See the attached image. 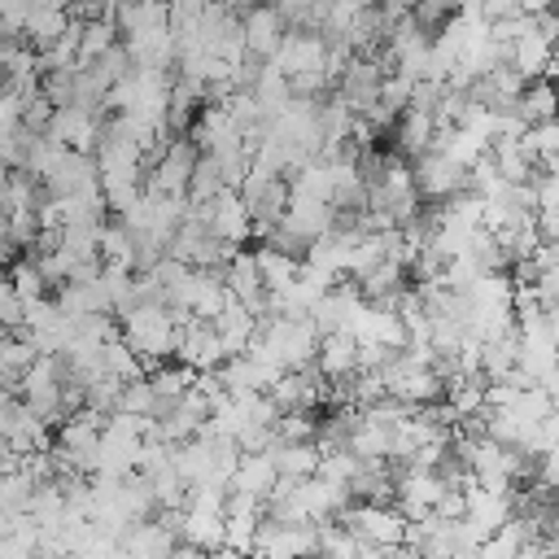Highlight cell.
I'll list each match as a JSON object with an SVG mask.
<instances>
[{"label":"cell","mask_w":559,"mask_h":559,"mask_svg":"<svg viewBox=\"0 0 559 559\" xmlns=\"http://www.w3.org/2000/svg\"><path fill=\"white\" fill-rule=\"evenodd\" d=\"M415 183L424 201H450L459 192H467V166H459L454 157H445L441 148H428L424 157H415Z\"/></svg>","instance_id":"cell-8"},{"label":"cell","mask_w":559,"mask_h":559,"mask_svg":"<svg viewBox=\"0 0 559 559\" xmlns=\"http://www.w3.org/2000/svg\"><path fill=\"white\" fill-rule=\"evenodd\" d=\"M258 266H262V280H266V293H284L297 275H301V258L297 253H284L280 245H258Z\"/></svg>","instance_id":"cell-24"},{"label":"cell","mask_w":559,"mask_h":559,"mask_svg":"<svg viewBox=\"0 0 559 559\" xmlns=\"http://www.w3.org/2000/svg\"><path fill=\"white\" fill-rule=\"evenodd\" d=\"M362 542H376V546H406V515L397 502H354L345 515H341Z\"/></svg>","instance_id":"cell-3"},{"label":"cell","mask_w":559,"mask_h":559,"mask_svg":"<svg viewBox=\"0 0 559 559\" xmlns=\"http://www.w3.org/2000/svg\"><path fill=\"white\" fill-rule=\"evenodd\" d=\"M74 70H79V66H70V70H48V74H44V96H48L52 105H74Z\"/></svg>","instance_id":"cell-36"},{"label":"cell","mask_w":559,"mask_h":559,"mask_svg":"<svg viewBox=\"0 0 559 559\" xmlns=\"http://www.w3.org/2000/svg\"><path fill=\"white\" fill-rule=\"evenodd\" d=\"M179 542H183V537H179L162 515H153V520H135V524L127 528V537H122V546H127L135 559H170Z\"/></svg>","instance_id":"cell-16"},{"label":"cell","mask_w":559,"mask_h":559,"mask_svg":"<svg viewBox=\"0 0 559 559\" xmlns=\"http://www.w3.org/2000/svg\"><path fill=\"white\" fill-rule=\"evenodd\" d=\"M105 371L118 380H140V376H148V362L127 345V336H118L105 345Z\"/></svg>","instance_id":"cell-30"},{"label":"cell","mask_w":559,"mask_h":559,"mask_svg":"<svg viewBox=\"0 0 559 559\" xmlns=\"http://www.w3.org/2000/svg\"><path fill=\"white\" fill-rule=\"evenodd\" d=\"M118 319H122L127 345L148 362V371L162 367L166 358H175L179 336H183V323H179L175 306H166V301H135V306L122 310Z\"/></svg>","instance_id":"cell-1"},{"label":"cell","mask_w":559,"mask_h":559,"mask_svg":"<svg viewBox=\"0 0 559 559\" xmlns=\"http://www.w3.org/2000/svg\"><path fill=\"white\" fill-rule=\"evenodd\" d=\"M546 314H550V332H555V345H559V306H546Z\"/></svg>","instance_id":"cell-42"},{"label":"cell","mask_w":559,"mask_h":559,"mask_svg":"<svg viewBox=\"0 0 559 559\" xmlns=\"http://www.w3.org/2000/svg\"><path fill=\"white\" fill-rule=\"evenodd\" d=\"M9 284L26 297V301H35V297H48V275L39 271V262L26 253V258H17V262H9Z\"/></svg>","instance_id":"cell-31"},{"label":"cell","mask_w":559,"mask_h":559,"mask_svg":"<svg viewBox=\"0 0 559 559\" xmlns=\"http://www.w3.org/2000/svg\"><path fill=\"white\" fill-rule=\"evenodd\" d=\"M511 515H515V493H498V489H485V485H472V489H467V520H472L485 537L498 533Z\"/></svg>","instance_id":"cell-18"},{"label":"cell","mask_w":559,"mask_h":559,"mask_svg":"<svg viewBox=\"0 0 559 559\" xmlns=\"http://www.w3.org/2000/svg\"><path fill=\"white\" fill-rule=\"evenodd\" d=\"M258 528H262V515H258V511H231V515H227V546L253 555Z\"/></svg>","instance_id":"cell-34"},{"label":"cell","mask_w":559,"mask_h":559,"mask_svg":"<svg viewBox=\"0 0 559 559\" xmlns=\"http://www.w3.org/2000/svg\"><path fill=\"white\" fill-rule=\"evenodd\" d=\"M328 52H332V44H328L323 31L288 26V35H284V44L271 61L293 79V74H306V70H328Z\"/></svg>","instance_id":"cell-9"},{"label":"cell","mask_w":559,"mask_h":559,"mask_svg":"<svg viewBox=\"0 0 559 559\" xmlns=\"http://www.w3.org/2000/svg\"><path fill=\"white\" fill-rule=\"evenodd\" d=\"M393 559H428V555H424V550H415V546H397V550H393Z\"/></svg>","instance_id":"cell-41"},{"label":"cell","mask_w":559,"mask_h":559,"mask_svg":"<svg viewBox=\"0 0 559 559\" xmlns=\"http://www.w3.org/2000/svg\"><path fill=\"white\" fill-rule=\"evenodd\" d=\"M314 559H328V555H314Z\"/></svg>","instance_id":"cell-43"},{"label":"cell","mask_w":559,"mask_h":559,"mask_svg":"<svg viewBox=\"0 0 559 559\" xmlns=\"http://www.w3.org/2000/svg\"><path fill=\"white\" fill-rule=\"evenodd\" d=\"M223 188H227V179H223L218 162H214L210 153H201V162H197V170H192V183H188V201H192V210L210 205V201H214Z\"/></svg>","instance_id":"cell-29"},{"label":"cell","mask_w":559,"mask_h":559,"mask_svg":"<svg viewBox=\"0 0 559 559\" xmlns=\"http://www.w3.org/2000/svg\"><path fill=\"white\" fill-rule=\"evenodd\" d=\"M515 114H520L528 127L555 118V114H559V87H555L550 79H528L524 92H520V100H515Z\"/></svg>","instance_id":"cell-25"},{"label":"cell","mask_w":559,"mask_h":559,"mask_svg":"<svg viewBox=\"0 0 559 559\" xmlns=\"http://www.w3.org/2000/svg\"><path fill=\"white\" fill-rule=\"evenodd\" d=\"M467 9H476L489 26H498V22L515 17V13H524V9H520V0H476V4H467Z\"/></svg>","instance_id":"cell-38"},{"label":"cell","mask_w":559,"mask_h":559,"mask_svg":"<svg viewBox=\"0 0 559 559\" xmlns=\"http://www.w3.org/2000/svg\"><path fill=\"white\" fill-rule=\"evenodd\" d=\"M437 135H441V122H437V114L432 109H406L402 118H397V127H393V140H397V153L402 157H424L428 148H437Z\"/></svg>","instance_id":"cell-15"},{"label":"cell","mask_w":559,"mask_h":559,"mask_svg":"<svg viewBox=\"0 0 559 559\" xmlns=\"http://www.w3.org/2000/svg\"><path fill=\"white\" fill-rule=\"evenodd\" d=\"M0 323H4V332L26 323V297H22V293H17L9 280L0 284Z\"/></svg>","instance_id":"cell-37"},{"label":"cell","mask_w":559,"mask_h":559,"mask_svg":"<svg viewBox=\"0 0 559 559\" xmlns=\"http://www.w3.org/2000/svg\"><path fill=\"white\" fill-rule=\"evenodd\" d=\"M358 354H362V345H358L354 332H323L314 367L328 380H349V376H358Z\"/></svg>","instance_id":"cell-17"},{"label":"cell","mask_w":559,"mask_h":559,"mask_svg":"<svg viewBox=\"0 0 559 559\" xmlns=\"http://www.w3.org/2000/svg\"><path fill=\"white\" fill-rule=\"evenodd\" d=\"M183 542L201 546V550H218L227 546V515H214V511H188L183 507Z\"/></svg>","instance_id":"cell-26"},{"label":"cell","mask_w":559,"mask_h":559,"mask_svg":"<svg viewBox=\"0 0 559 559\" xmlns=\"http://www.w3.org/2000/svg\"><path fill=\"white\" fill-rule=\"evenodd\" d=\"M197 162H201V144L192 135H170V144L148 162L144 188L148 192H162V197H188V183H192Z\"/></svg>","instance_id":"cell-2"},{"label":"cell","mask_w":559,"mask_h":559,"mask_svg":"<svg viewBox=\"0 0 559 559\" xmlns=\"http://www.w3.org/2000/svg\"><path fill=\"white\" fill-rule=\"evenodd\" d=\"M511 70H520L524 79H546L555 70V39L542 31L537 13H528L524 31L511 39Z\"/></svg>","instance_id":"cell-12"},{"label":"cell","mask_w":559,"mask_h":559,"mask_svg":"<svg viewBox=\"0 0 559 559\" xmlns=\"http://www.w3.org/2000/svg\"><path fill=\"white\" fill-rule=\"evenodd\" d=\"M118 22H83V35H79V66L87 61H100L118 48Z\"/></svg>","instance_id":"cell-28"},{"label":"cell","mask_w":559,"mask_h":559,"mask_svg":"<svg viewBox=\"0 0 559 559\" xmlns=\"http://www.w3.org/2000/svg\"><path fill=\"white\" fill-rule=\"evenodd\" d=\"M520 9H524V13H550L555 0H520Z\"/></svg>","instance_id":"cell-40"},{"label":"cell","mask_w":559,"mask_h":559,"mask_svg":"<svg viewBox=\"0 0 559 559\" xmlns=\"http://www.w3.org/2000/svg\"><path fill=\"white\" fill-rule=\"evenodd\" d=\"M170 559H210V550H201V546H192V542H179Z\"/></svg>","instance_id":"cell-39"},{"label":"cell","mask_w":559,"mask_h":559,"mask_svg":"<svg viewBox=\"0 0 559 559\" xmlns=\"http://www.w3.org/2000/svg\"><path fill=\"white\" fill-rule=\"evenodd\" d=\"M445 489H450V480H445L441 467H402V476H397V498H393V502L402 507L406 520H424V515L437 511V502H441Z\"/></svg>","instance_id":"cell-7"},{"label":"cell","mask_w":559,"mask_h":559,"mask_svg":"<svg viewBox=\"0 0 559 559\" xmlns=\"http://www.w3.org/2000/svg\"><path fill=\"white\" fill-rule=\"evenodd\" d=\"M524 144L537 153L542 166H555V162H559V114L546 118V122H533V127L524 131Z\"/></svg>","instance_id":"cell-32"},{"label":"cell","mask_w":559,"mask_h":559,"mask_svg":"<svg viewBox=\"0 0 559 559\" xmlns=\"http://www.w3.org/2000/svg\"><path fill=\"white\" fill-rule=\"evenodd\" d=\"M227 301H236L231 288H227V275L223 271H210V266H197L188 275V284L179 288L175 310H188L192 319H218L227 310Z\"/></svg>","instance_id":"cell-6"},{"label":"cell","mask_w":559,"mask_h":559,"mask_svg":"<svg viewBox=\"0 0 559 559\" xmlns=\"http://www.w3.org/2000/svg\"><path fill=\"white\" fill-rule=\"evenodd\" d=\"M210 227H214V236L218 240H227L231 249H245L253 236H258V223H253V210L245 205V197H240V188H223L210 205H201L197 210Z\"/></svg>","instance_id":"cell-4"},{"label":"cell","mask_w":559,"mask_h":559,"mask_svg":"<svg viewBox=\"0 0 559 559\" xmlns=\"http://www.w3.org/2000/svg\"><path fill=\"white\" fill-rule=\"evenodd\" d=\"M284 35H288V17H284L271 0H262V4H253V9L245 13V39H249V52H253V57L271 61V57L280 52Z\"/></svg>","instance_id":"cell-14"},{"label":"cell","mask_w":559,"mask_h":559,"mask_svg":"<svg viewBox=\"0 0 559 559\" xmlns=\"http://www.w3.org/2000/svg\"><path fill=\"white\" fill-rule=\"evenodd\" d=\"M358 454L354 450H328L323 454V463H319V476L323 480H332V485H345L349 489V480H354V472H358Z\"/></svg>","instance_id":"cell-35"},{"label":"cell","mask_w":559,"mask_h":559,"mask_svg":"<svg viewBox=\"0 0 559 559\" xmlns=\"http://www.w3.org/2000/svg\"><path fill=\"white\" fill-rule=\"evenodd\" d=\"M74 26V13L70 9H52V4H39V9H31L26 13V26H22V39L35 48V52H44V48H52L66 31Z\"/></svg>","instance_id":"cell-21"},{"label":"cell","mask_w":559,"mask_h":559,"mask_svg":"<svg viewBox=\"0 0 559 559\" xmlns=\"http://www.w3.org/2000/svg\"><path fill=\"white\" fill-rule=\"evenodd\" d=\"M393 441H397V424H384V419L362 415L358 428H354V437H349V450L362 463H376V459H393Z\"/></svg>","instance_id":"cell-22"},{"label":"cell","mask_w":559,"mask_h":559,"mask_svg":"<svg viewBox=\"0 0 559 559\" xmlns=\"http://www.w3.org/2000/svg\"><path fill=\"white\" fill-rule=\"evenodd\" d=\"M175 358H179L183 367H192V371H218V367L227 362V345H223L214 319H188Z\"/></svg>","instance_id":"cell-11"},{"label":"cell","mask_w":559,"mask_h":559,"mask_svg":"<svg viewBox=\"0 0 559 559\" xmlns=\"http://www.w3.org/2000/svg\"><path fill=\"white\" fill-rule=\"evenodd\" d=\"M105 114L100 109H87V105H57L52 118H48V135L79 148V153H96L100 140H105Z\"/></svg>","instance_id":"cell-5"},{"label":"cell","mask_w":559,"mask_h":559,"mask_svg":"<svg viewBox=\"0 0 559 559\" xmlns=\"http://www.w3.org/2000/svg\"><path fill=\"white\" fill-rule=\"evenodd\" d=\"M280 485V463L271 450H245L240 454V467L231 476V489H245V493H258L262 502L271 498V489Z\"/></svg>","instance_id":"cell-19"},{"label":"cell","mask_w":559,"mask_h":559,"mask_svg":"<svg viewBox=\"0 0 559 559\" xmlns=\"http://www.w3.org/2000/svg\"><path fill=\"white\" fill-rule=\"evenodd\" d=\"M367 310V293H362V284L358 280H336L328 293H323V301L314 306V323H319V332H354V323H358V314Z\"/></svg>","instance_id":"cell-10"},{"label":"cell","mask_w":559,"mask_h":559,"mask_svg":"<svg viewBox=\"0 0 559 559\" xmlns=\"http://www.w3.org/2000/svg\"><path fill=\"white\" fill-rule=\"evenodd\" d=\"M555 249H559V240H555Z\"/></svg>","instance_id":"cell-44"},{"label":"cell","mask_w":559,"mask_h":559,"mask_svg":"<svg viewBox=\"0 0 559 559\" xmlns=\"http://www.w3.org/2000/svg\"><path fill=\"white\" fill-rule=\"evenodd\" d=\"M437 148H441L445 157H454L459 166H467V170L489 153V144H485L480 135H472L467 127H445V131L437 135Z\"/></svg>","instance_id":"cell-27"},{"label":"cell","mask_w":559,"mask_h":559,"mask_svg":"<svg viewBox=\"0 0 559 559\" xmlns=\"http://www.w3.org/2000/svg\"><path fill=\"white\" fill-rule=\"evenodd\" d=\"M214 328H218V336H223V345H227V358H236V354H249V345H253L262 319H258L245 301H227V310L214 319Z\"/></svg>","instance_id":"cell-20"},{"label":"cell","mask_w":559,"mask_h":559,"mask_svg":"<svg viewBox=\"0 0 559 559\" xmlns=\"http://www.w3.org/2000/svg\"><path fill=\"white\" fill-rule=\"evenodd\" d=\"M100 262L105 266H131V271H140V245H135V231L122 218H109L100 227Z\"/></svg>","instance_id":"cell-23"},{"label":"cell","mask_w":559,"mask_h":559,"mask_svg":"<svg viewBox=\"0 0 559 559\" xmlns=\"http://www.w3.org/2000/svg\"><path fill=\"white\" fill-rule=\"evenodd\" d=\"M354 336H358V345H384V349H406L411 345V332H406L402 310L376 306V301H367V310L358 314Z\"/></svg>","instance_id":"cell-13"},{"label":"cell","mask_w":559,"mask_h":559,"mask_svg":"<svg viewBox=\"0 0 559 559\" xmlns=\"http://www.w3.org/2000/svg\"><path fill=\"white\" fill-rule=\"evenodd\" d=\"M314 437H319L314 411H284L275 424V441H314Z\"/></svg>","instance_id":"cell-33"}]
</instances>
